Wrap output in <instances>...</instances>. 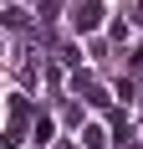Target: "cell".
I'll return each instance as SVG.
<instances>
[{
  "mask_svg": "<svg viewBox=\"0 0 143 149\" xmlns=\"http://www.w3.org/2000/svg\"><path fill=\"white\" fill-rule=\"evenodd\" d=\"M72 93H82L92 108H102V103H107V93H102V88H97V82H92L87 72H77V77H72Z\"/></svg>",
  "mask_w": 143,
  "mask_h": 149,
  "instance_id": "3957f363",
  "label": "cell"
},
{
  "mask_svg": "<svg viewBox=\"0 0 143 149\" xmlns=\"http://www.w3.org/2000/svg\"><path fill=\"white\" fill-rule=\"evenodd\" d=\"M102 21H107V5H102V0H77V10H72V26L82 31V36H92Z\"/></svg>",
  "mask_w": 143,
  "mask_h": 149,
  "instance_id": "7a4b0ae2",
  "label": "cell"
},
{
  "mask_svg": "<svg viewBox=\"0 0 143 149\" xmlns=\"http://www.w3.org/2000/svg\"><path fill=\"white\" fill-rule=\"evenodd\" d=\"M31 134L41 139V144H51V134H56V123L46 118V113H36V123H31Z\"/></svg>",
  "mask_w": 143,
  "mask_h": 149,
  "instance_id": "277c9868",
  "label": "cell"
},
{
  "mask_svg": "<svg viewBox=\"0 0 143 149\" xmlns=\"http://www.w3.org/2000/svg\"><path fill=\"white\" fill-rule=\"evenodd\" d=\"M82 139H87V149H102V144H107V134H102V129H87Z\"/></svg>",
  "mask_w": 143,
  "mask_h": 149,
  "instance_id": "5b68a950",
  "label": "cell"
},
{
  "mask_svg": "<svg viewBox=\"0 0 143 149\" xmlns=\"http://www.w3.org/2000/svg\"><path fill=\"white\" fill-rule=\"evenodd\" d=\"M26 118H31V103H26V93H10V129H5V139H0L5 149H21V134H26Z\"/></svg>",
  "mask_w": 143,
  "mask_h": 149,
  "instance_id": "6da1fadb",
  "label": "cell"
}]
</instances>
